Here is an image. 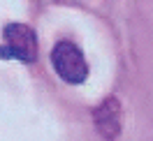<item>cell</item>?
I'll return each instance as SVG.
<instances>
[{
  "label": "cell",
  "mask_w": 153,
  "mask_h": 141,
  "mask_svg": "<svg viewBox=\"0 0 153 141\" xmlns=\"http://www.w3.org/2000/svg\"><path fill=\"white\" fill-rule=\"evenodd\" d=\"M51 65L65 83H84L88 79V63L81 49L70 39H60L51 49Z\"/></svg>",
  "instance_id": "obj_1"
},
{
  "label": "cell",
  "mask_w": 153,
  "mask_h": 141,
  "mask_svg": "<svg viewBox=\"0 0 153 141\" xmlns=\"http://www.w3.org/2000/svg\"><path fill=\"white\" fill-rule=\"evenodd\" d=\"M5 44L0 47V58H14L21 63L37 60V35L26 23H7L2 30Z\"/></svg>",
  "instance_id": "obj_2"
},
{
  "label": "cell",
  "mask_w": 153,
  "mask_h": 141,
  "mask_svg": "<svg viewBox=\"0 0 153 141\" xmlns=\"http://www.w3.org/2000/svg\"><path fill=\"white\" fill-rule=\"evenodd\" d=\"M93 123H95L97 134L107 141H114L121 134L123 125V109L116 97H107L93 109Z\"/></svg>",
  "instance_id": "obj_3"
},
{
  "label": "cell",
  "mask_w": 153,
  "mask_h": 141,
  "mask_svg": "<svg viewBox=\"0 0 153 141\" xmlns=\"http://www.w3.org/2000/svg\"><path fill=\"white\" fill-rule=\"evenodd\" d=\"M60 2H65V0H60Z\"/></svg>",
  "instance_id": "obj_4"
}]
</instances>
